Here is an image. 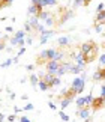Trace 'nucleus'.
<instances>
[{"mask_svg": "<svg viewBox=\"0 0 105 122\" xmlns=\"http://www.w3.org/2000/svg\"><path fill=\"white\" fill-rule=\"evenodd\" d=\"M86 81H87V76H86V72H83L80 77H74L72 83H71V89H72L77 95H78V93H83Z\"/></svg>", "mask_w": 105, "mask_h": 122, "instance_id": "nucleus-1", "label": "nucleus"}, {"mask_svg": "<svg viewBox=\"0 0 105 122\" xmlns=\"http://www.w3.org/2000/svg\"><path fill=\"white\" fill-rule=\"evenodd\" d=\"M62 66V62H57V60H50V62H47V71L50 74H54L57 72V69Z\"/></svg>", "mask_w": 105, "mask_h": 122, "instance_id": "nucleus-2", "label": "nucleus"}, {"mask_svg": "<svg viewBox=\"0 0 105 122\" xmlns=\"http://www.w3.org/2000/svg\"><path fill=\"white\" fill-rule=\"evenodd\" d=\"M95 47H96V44H95L93 41H89V42H84V44L81 45V48H80V51H81V53H83V54L86 56V54H89L90 51H92V50L95 48Z\"/></svg>", "mask_w": 105, "mask_h": 122, "instance_id": "nucleus-3", "label": "nucleus"}, {"mask_svg": "<svg viewBox=\"0 0 105 122\" xmlns=\"http://www.w3.org/2000/svg\"><path fill=\"white\" fill-rule=\"evenodd\" d=\"M104 97H96V98H93V102H92V109L93 110H98V109H101V107H104Z\"/></svg>", "mask_w": 105, "mask_h": 122, "instance_id": "nucleus-4", "label": "nucleus"}, {"mask_svg": "<svg viewBox=\"0 0 105 122\" xmlns=\"http://www.w3.org/2000/svg\"><path fill=\"white\" fill-rule=\"evenodd\" d=\"M77 115L80 116L81 119H89L90 118V110H89V107H84V109H80L77 112Z\"/></svg>", "mask_w": 105, "mask_h": 122, "instance_id": "nucleus-5", "label": "nucleus"}, {"mask_svg": "<svg viewBox=\"0 0 105 122\" xmlns=\"http://www.w3.org/2000/svg\"><path fill=\"white\" fill-rule=\"evenodd\" d=\"M93 80H95V81H101V80H105V71H104V69H101V68H99L98 71L93 74Z\"/></svg>", "mask_w": 105, "mask_h": 122, "instance_id": "nucleus-6", "label": "nucleus"}, {"mask_svg": "<svg viewBox=\"0 0 105 122\" xmlns=\"http://www.w3.org/2000/svg\"><path fill=\"white\" fill-rule=\"evenodd\" d=\"M9 41H11V45L12 47H24V39H20V38H17V36H14V38H11V39H9Z\"/></svg>", "mask_w": 105, "mask_h": 122, "instance_id": "nucleus-7", "label": "nucleus"}, {"mask_svg": "<svg viewBox=\"0 0 105 122\" xmlns=\"http://www.w3.org/2000/svg\"><path fill=\"white\" fill-rule=\"evenodd\" d=\"M74 17V11H66L63 15L60 17V24H63V23H66L68 20H71V18Z\"/></svg>", "mask_w": 105, "mask_h": 122, "instance_id": "nucleus-8", "label": "nucleus"}, {"mask_svg": "<svg viewBox=\"0 0 105 122\" xmlns=\"http://www.w3.org/2000/svg\"><path fill=\"white\" fill-rule=\"evenodd\" d=\"M29 23H30V26L33 27V30H35L38 27V24H39V15H32L29 18Z\"/></svg>", "mask_w": 105, "mask_h": 122, "instance_id": "nucleus-9", "label": "nucleus"}, {"mask_svg": "<svg viewBox=\"0 0 105 122\" xmlns=\"http://www.w3.org/2000/svg\"><path fill=\"white\" fill-rule=\"evenodd\" d=\"M96 54H98V47H95V48H93L92 51H90L89 54H86V56H84V57H86V62H92V60L95 59V56H96Z\"/></svg>", "mask_w": 105, "mask_h": 122, "instance_id": "nucleus-10", "label": "nucleus"}, {"mask_svg": "<svg viewBox=\"0 0 105 122\" xmlns=\"http://www.w3.org/2000/svg\"><path fill=\"white\" fill-rule=\"evenodd\" d=\"M38 60H39V63H44V62H48V51L47 50H42L39 57H38Z\"/></svg>", "mask_w": 105, "mask_h": 122, "instance_id": "nucleus-11", "label": "nucleus"}, {"mask_svg": "<svg viewBox=\"0 0 105 122\" xmlns=\"http://www.w3.org/2000/svg\"><path fill=\"white\" fill-rule=\"evenodd\" d=\"M57 42H59L60 47H66L69 45V36H60L59 39H57Z\"/></svg>", "mask_w": 105, "mask_h": 122, "instance_id": "nucleus-12", "label": "nucleus"}, {"mask_svg": "<svg viewBox=\"0 0 105 122\" xmlns=\"http://www.w3.org/2000/svg\"><path fill=\"white\" fill-rule=\"evenodd\" d=\"M71 102H72V98H62V100H60V107H62V110L66 109V107H68Z\"/></svg>", "mask_w": 105, "mask_h": 122, "instance_id": "nucleus-13", "label": "nucleus"}, {"mask_svg": "<svg viewBox=\"0 0 105 122\" xmlns=\"http://www.w3.org/2000/svg\"><path fill=\"white\" fill-rule=\"evenodd\" d=\"M39 80H41V78H38L36 74H30V83H32L33 89H36V87H38V83H39Z\"/></svg>", "mask_w": 105, "mask_h": 122, "instance_id": "nucleus-14", "label": "nucleus"}, {"mask_svg": "<svg viewBox=\"0 0 105 122\" xmlns=\"http://www.w3.org/2000/svg\"><path fill=\"white\" fill-rule=\"evenodd\" d=\"M54 77H56L54 74H50V72H48V74H45V76H42L41 80H44L45 83H48L50 86H51V81H52V78H54Z\"/></svg>", "mask_w": 105, "mask_h": 122, "instance_id": "nucleus-15", "label": "nucleus"}, {"mask_svg": "<svg viewBox=\"0 0 105 122\" xmlns=\"http://www.w3.org/2000/svg\"><path fill=\"white\" fill-rule=\"evenodd\" d=\"M38 87H39L41 91H44V92H45V91H48V89H50L51 86H50L48 83H45L44 80H39V83H38Z\"/></svg>", "mask_w": 105, "mask_h": 122, "instance_id": "nucleus-16", "label": "nucleus"}, {"mask_svg": "<svg viewBox=\"0 0 105 122\" xmlns=\"http://www.w3.org/2000/svg\"><path fill=\"white\" fill-rule=\"evenodd\" d=\"M47 51H48V62L50 60H54L56 54H57V50L56 48H47Z\"/></svg>", "mask_w": 105, "mask_h": 122, "instance_id": "nucleus-17", "label": "nucleus"}, {"mask_svg": "<svg viewBox=\"0 0 105 122\" xmlns=\"http://www.w3.org/2000/svg\"><path fill=\"white\" fill-rule=\"evenodd\" d=\"M81 71H83V69H81L77 63H72V66H71V71H69V72H71V74H75V76H77V74H80Z\"/></svg>", "mask_w": 105, "mask_h": 122, "instance_id": "nucleus-18", "label": "nucleus"}, {"mask_svg": "<svg viewBox=\"0 0 105 122\" xmlns=\"http://www.w3.org/2000/svg\"><path fill=\"white\" fill-rule=\"evenodd\" d=\"M75 104H77L78 109H84L86 107V101H84V97H81V98H77V101H75Z\"/></svg>", "mask_w": 105, "mask_h": 122, "instance_id": "nucleus-19", "label": "nucleus"}, {"mask_svg": "<svg viewBox=\"0 0 105 122\" xmlns=\"http://www.w3.org/2000/svg\"><path fill=\"white\" fill-rule=\"evenodd\" d=\"M54 33H56L54 30H51V29H47V30H45V32H44V33H42L41 36H44V38H47V39H50L51 36H54Z\"/></svg>", "mask_w": 105, "mask_h": 122, "instance_id": "nucleus-20", "label": "nucleus"}, {"mask_svg": "<svg viewBox=\"0 0 105 122\" xmlns=\"http://www.w3.org/2000/svg\"><path fill=\"white\" fill-rule=\"evenodd\" d=\"M105 21V11L104 12H98L96 15V23H104Z\"/></svg>", "mask_w": 105, "mask_h": 122, "instance_id": "nucleus-21", "label": "nucleus"}, {"mask_svg": "<svg viewBox=\"0 0 105 122\" xmlns=\"http://www.w3.org/2000/svg\"><path fill=\"white\" fill-rule=\"evenodd\" d=\"M66 72H68V71H66V69L63 68V65H62V66H60L59 69H57V72H56V77H62V76H65Z\"/></svg>", "mask_w": 105, "mask_h": 122, "instance_id": "nucleus-22", "label": "nucleus"}, {"mask_svg": "<svg viewBox=\"0 0 105 122\" xmlns=\"http://www.w3.org/2000/svg\"><path fill=\"white\" fill-rule=\"evenodd\" d=\"M51 15H50V12H47V11H42L41 14H39V20H47V18H50Z\"/></svg>", "mask_w": 105, "mask_h": 122, "instance_id": "nucleus-23", "label": "nucleus"}, {"mask_svg": "<svg viewBox=\"0 0 105 122\" xmlns=\"http://www.w3.org/2000/svg\"><path fill=\"white\" fill-rule=\"evenodd\" d=\"M99 68H101V69L105 68V53L101 54V57H99Z\"/></svg>", "mask_w": 105, "mask_h": 122, "instance_id": "nucleus-24", "label": "nucleus"}, {"mask_svg": "<svg viewBox=\"0 0 105 122\" xmlns=\"http://www.w3.org/2000/svg\"><path fill=\"white\" fill-rule=\"evenodd\" d=\"M60 83H62L60 77H54V78H52V81H51V87H54V86H60Z\"/></svg>", "mask_w": 105, "mask_h": 122, "instance_id": "nucleus-25", "label": "nucleus"}, {"mask_svg": "<svg viewBox=\"0 0 105 122\" xmlns=\"http://www.w3.org/2000/svg\"><path fill=\"white\" fill-rule=\"evenodd\" d=\"M51 26H54V18L52 17H50V18L45 20V27H51Z\"/></svg>", "mask_w": 105, "mask_h": 122, "instance_id": "nucleus-26", "label": "nucleus"}, {"mask_svg": "<svg viewBox=\"0 0 105 122\" xmlns=\"http://www.w3.org/2000/svg\"><path fill=\"white\" fill-rule=\"evenodd\" d=\"M32 5H35V6H39L44 9V0H32Z\"/></svg>", "mask_w": 105, "mask_h": 122, "instance_id": "nucleus-27", "label": "nucleus"}, {"mask_svg": "<svg viewBox=\"0 0 105 122\" xmlns=\"http://www.w3.org/2000/svg\"><path fill=\"white\" fill-rule=\"evenodd\" d=\"M35 30H36V32H39V33L42 35V33H44V32L47 30V27H45V24H38V27H36Z\"/></svg>", "mask_w": 105, "mask_h": 122, "instance_id": "nucleus-28", "label": "nucleus"}, {"mask_svg": "<svg viewBox=\"0 0 105 122\" xmlns=\"http://www.w3.org/2000/svg\"><path fill=\"white\" fill-rule=\"evenodd\" d=\"M65 57V54H63V51H59L57 50V54H56V57H54V60H57V62H60L62 59Z\"/></svg>", "mask_w": 105, "mask_h": 122, "instance_id": "nucleus-29", "label": "nucleus"}, {"mask_svg": "<svg viewBox=\"0 0 105 122\" xmlns=\"http://www.w3.org/2000/svg\"><path fill=\"white\" fill-rule=\"evenodd\" d=\"M83 5H84V0H75V2L72 3V6H74V9H77L80 6H83Z\"/></svg>", "mask_w": 105, "mask_h": 122, "instance_id": "nucleus-30", "label": "nucleus"}, {"mask_svg": "<svg viewBox=\"0 0 105 122\" xmlns=\"http://www.w3.org/2000/svg\"><path fill=\"white\" fill-rule=\"evenodd\" d=\"M12 63H14V59H8V60H5L2 63V68H8V66H11Z\"/></svg>", "mask_w": 105, "mask_h": 122, "instance_id": "nucleus-31", "label": "nucleus"}, {"mask_svg": "<svg viewBox=\"0 0 105 122\" xmlns=\"http://www.w3.org/2000/svg\"><path fill=\"white\" fill-rule=\"evenodd\" d=\"M59 116H60V118H62V119H63L65 122H68V121H69V116H68V115H66V113H65V112H63V110H60V112H59Z\"/></svg>", "mask_w": 105, "mask_h": 122, "instance_id": "nucleus-32", "label": "nucleus"}, {"mask_svg": "<svg viewBox=\"0 0 105 122\" xmlns=\"http://www.w3.org/2000/svg\"><path fill=\"white\" fill-rule=\"evenodd\" d=\"M56 3H57L56 0H44V8L45 6H54Z\"/></svg>", "mask_w": 105, "mask_h": 122, "instance_id": "nucleus-33", "label": "nucleus"}, {"mask_svg": "<svg viewBox=\"0 0 105 122\" xmlns=\"http://www.w3.org/2000/svg\"><path fill=\"white\" fill-rule=\"evenodd\" d=\"M17 38H20V39H24V36H26V30H18L17 33H15Z\"/></svg>", "mask_w": 105, "mask_h": 122, "instance_id": "nucleus-34", "label": "nucleus"}, {"mask_svg": "<svg viewBox=\"0 0 105 122\" xmlns=\"http://www.w3.org/2000/svg\"><path fill=\"white\" fill-rule=\"evenodd\" d=\"M95 32H96V33H101L102 32V23H96V24H95Z\"/></svg>", "mask_w": 105, "mask_h": 122, "instance_id": "nucleus-35", "label": "nucleus"}, {"mask_svg": "<svg viewBox=\"0 0 105 122\" xmlns=\"http://www.w3.org/2000/svg\"><path fill=\"white\" fill-rule=\"evenodd\" d=\"M24 30L27 32V33H29V32H32V30H33V27L30 26V23H29V21H26V23H24Z\"/></svg>", "mask_w": 105, "mask_h": 122, "instance_id": "nucleus-36", "label": "nucleus"}, {"mask_svg": "<svg viewBox=\"0 0 105 122\" xmlns=\"http://www.w3.org/2000/svg\"><path fill=\"white\" fill-rule=\"evenodd\" d=\"M33 109H35V106H33L32 102H29V104H26V106H24V109H23V110H26V112H30V110H33Z\"/></svg>", "mask_w": 105, "mask_h": 122, "instance_id": "nucleus-37", "label": "nucleus"}, {"mask_svg": "<svg viewBox=\"0 0 105 122\" xmlns=\"http://www.w3.org/2000/svg\"><path fill=\"white\" fill-rule=\"evenodd\" d=\"M96 11H98V12H104V11H105V5H104V3H99Z\"/></svg>", "mask_w": 105, "mask_h": 122, "instance_id": "nucleus-38", "label": "nucleus"}, {"mask_svg": "<svg viewBox=\"0 0 105 122\" xmlns=\"http://www.w3.org/2000/svg\"><path fill=\"white\" fill-rule=\"evenodd\" d=\"M26 53V47H20V50H18V57H20V56H23V54H24Z\"/></svg>", "mask_w": 105, "mask_h": 122, "instance_id": "nucleus-39", "label": "nucleus"}, {"mask_svg": "<svg viewBox=\"0 0 105 122\" xmlns=\"http://www.w3.org/2000/svg\"><path fill=\"white\" fill-rule=\"evenodd\" d=\"M20 122H30V119H29L27 116H21V118H20Z\"/></svg>", "mask_w": 105, "mask_h": 122, "instance_id": "nucleus-40", "label": "nucleus"}, {"mask_svg": "<svg viewBox=\"0 0 105 122\" xmlns=\"http://www.w3.org/2000/svg\"><path fill=\"white\" fill-rule=\"evenodd\" d=\"M8 121H9V122H15V115H11V116H8Z\"/></svg>", "mask_w": 105, "mask_h": 122, "instance_id": "nucleus-41", "label": "nucleus"}, {"mask_svg": "<svg viewBox=\"0 0 105 122\" xmlns=\"http://www.w3.org/2000/svg\"><path fill=\"white\" fill-rule=\"evenodd\" d=\"M26 69H27V71H33V69H35V65H27Z\"/></svg>", "mask_w": 105, "mask_h": 122, "instance_id": "nucleus-42", "label": "nucleus"}, {"mask_svg": "<svg viewBox=\"0 0 105 122\" xmlns=\"http://www.w3.org/2000/svg\"><path fill=\"white\" fill-rule=\"evenodd\" d=\"M41 44H47V42H48V39H47V38H44V36H41Z\"/></svg>", "mask_w": 105, "mask_h": 122, "instance_id": "nucleus-43", "label": "nucleus"}, {"mask_svg": "<svg viewBox=\"0 0 105 122\" xmlns=\"http://www.w3.org/2000/svg\"><path fill=\"white\" fill-rule=\"evenodd\" d=\"M101 97H105V84L101 86Z\"/></svg>", "mask_w": 105, "mask_h": 122, "instance_id": "nucleus-44", "label": "nucleus"}, {"mask_svg": "<svg viewBox=\"0 0 105 122\" xmlns=\"http://www.w3.org/2000/svg\"><path fill=\"white\" fill-rule=\"evenodd\" d=\"M23 109H20V107H14V113H20Z\"/></svg>", "mask_w": 105, "mask_h": 122, "instance_id": "nucleus-45", "label": "nucleus"}, {"mask_svg": "<svg viewBox=\"0 0 105 122\" xmlns=\"http://www.w3.org/2000/svg\"><path fill=\"white\" fill-rule=\"evenodd\" d=\"M48 106H50V109L56 110V104H54V102H48Z\"/></svg>", "mask_w": 105, "mask_h": 122, "instance_id": "nucleus-46", "label": "nucleus"}, {"mask_svg": "<svg viewBox=\"0 0 105 122\" xmlns=\"http://www.w3.org/2000/svg\"><path fill=\"white\" fill-rule=\"evenodd\" d=\"M12 30H14V29H12V26H8V27H6V32H8V33H11Z\"/></svg>", "mask_w": 105, "mask_h": 122, "instance_id": "nucleus-47", "label": "nucleus"}, {"mask_svg": "<svg viewBox=\"0 0 105 122\" xmlns=\"http://www.w3.org/2000/svg\"><path fill=\"white\" fill-rule=\"evenodd\" d=\"M33 39H32V36H27V44H32Z\"/></svg>", "mask_w": 105, "mask_h": 122, "instance_id": "nucleus-48", "label": "nucleus"}, {"mask_svg": "<svg viewBox=\"0 0 105 122\" xmlns=\"http://www.w3.org/2000/svg\"><path fill=\"white\" fill-rule=\"evenodd\" d=\"M5 119H6V118H5V115H3V113H0V122H3Z\"/></svg>", "mask_w": 105, "mask_h": 122, "instance_id": "nucleus-49", "label": "nucleus"}, {"mask_svg": "<svg viewBox=\"0 0 105 122\" xmlns=\"http://www.w3.org/2000/svg\"><path fill=\"white\" fill-rule=\"evenodd\" d=\"M90 2H92V0H84V6H89Z\"/></svg>", "mask_w": 105, "mask_h": 122, "instance_id": "nucleus-50", "label": "nucleus"}, {"mask_svg": "<svg viewBox=\"0 0 105 122\" xmlns=\"http://www.w3.org/2000/svg\"><path fill=\"white\" fill-rule=\"evenodd\" d=\"M0 42H3V35H2V32H0Z\"/></svg>", "mask_w": 105, "mask_h": 122, "instance_id": "nucleus-51", "label": "nucleus"}, {"mask_svg": "<svg viewBox=\"0 0 105 122\" xmlns=\"http://www.w3.org/2000/svg\"><path fill=\"white\" fill-rule=\"evenodd\" d=\"M84 122H90V119H84Z\"/></svg>", "mask_w": 105, "mask_h": 122, "instance_id": "nucleus-52", "label": "nucleus"}, {"mask_svg": "<svg viewBox=\"0 0 105 122\" xmlns=\"http://www.w3.org/2000/svg\"><path fill=\"white\" fill-rule=\"evenodd\" d=\"M104 104H105V97H104Z\"/></svg>", "mask_w": 105, "mask_h": 122, "instance_id": "nucleus-53", "label": "nucleus"}, {"mask_svg": "<svg viewBox=\"0 0 105 122\" xmlns=\"http://www.w3.org/2000/svg\"><path fill=\"white\" fill-rule=\"evenodd\" d=\"M104 30H105V27H104Z\"/></svg>", "mask_w": 105, "mask_h": 122, "instance_id": "nucleus-54", "label": "nucleus"}]
</instances>
